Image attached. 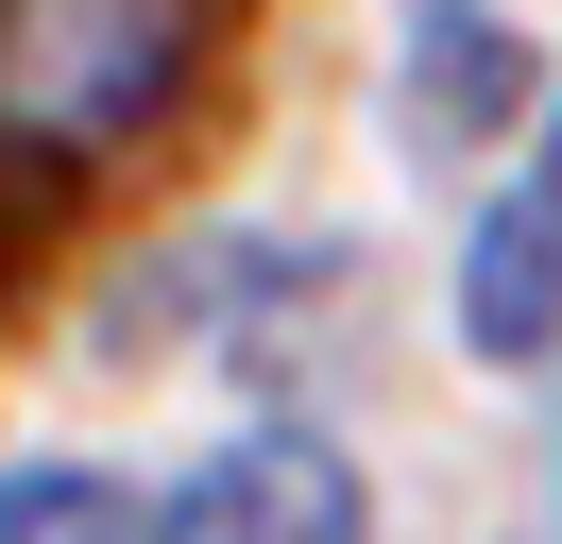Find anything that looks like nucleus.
Wrapping results in <instances>:
<instances>
[{
  "mask_svg": "<svg viewBox=\"0 0 562 544\" xmlns=\"http://www.w3.org/2000/svg\"><path fill=\"white\" fill-rule=\"evenodd\" d=\"M205 0H0V154H103L171 102Z\"/></svg>",
  "mask_w": 562,
  "mask_h": 544,
  "instance_id": "f257e3e1",
  "label": "nucleus"
},
{
  "mask_svg": "<svg viewBox=\"0 0 562 544\" xmlns=\"http://www.w3.org/2000/svg\"><path fill=\"white\" fill-rule=\"evenodd\" d=\"M154 544H375V510H358V460H341V442L239 426L171 510H154Z\"/></svg>",
  "mask_w": 562,
  "mask_h": 544,
  "instance_id": "f03ea898",
  "label": "nucleus"
},
{
  "mask_svg": "<svg viewBox=\"0 0 562 544\" xmlns=\"http://www.w3.org/2000/svg\"><path fill=\"white\" fill-rule=\"evenodd\" d=\"M460 340H477L494 374L562 358V102H546V136H528V170L477 204V238H460Z\"/></svg>",
  "mask_w": 562,
  "mask_h": 544,
  "instance_id": "7ed1b4c3",
  "label": "nucleus"
},
{
  "mask_svg": "<svg viewBox=\"0 0 562 544\" xmlns=\"http://www.w3.org/2000/svg\"><path fill=\"white\" fill-rule=\"evenodd\" d=\"M0 544H154V510L86 460H18L0 476Z\"/></svg>",
  "mask_w": 562,
  "mask_h": 544,
  "instance_id": "20e7f679",
  "label": "nucleus"
}]
</instances>
